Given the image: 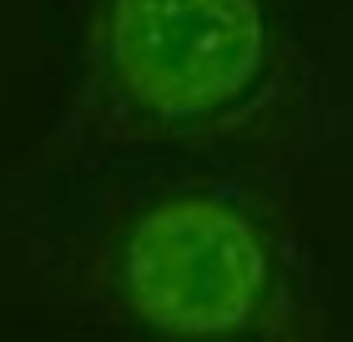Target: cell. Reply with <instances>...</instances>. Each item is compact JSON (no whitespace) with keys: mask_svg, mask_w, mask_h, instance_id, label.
<instances>
[{"mask_svg":"<svg viewBox=\"0 0 353 342\" xmlns=\"http://www.w3.org/2000/svg\"><path fill=\"white\" fill-rule=\"evenodd\" d=\"M96 272L101 297L157 342H323L293 222L232 176L197 171L121 206Z\"/></svg>","mask_w":353,"mask_h":342,"instance_id":"obj_1","label":"cell"},{"mask_svg":"<svg viewBox=\"0 0 353 342\" xmlns=\"http://www.w3.org/2000/svg\"><path fill=\"white\" fill-rule=\"evenodd\" d=\"M293 96L272 0H96L91 116L111 146L232 151Z\"/></svg>","mask_w":353,"mask_h":342,"instance_id":"obj_2","label":"cell"}]
</instances>
